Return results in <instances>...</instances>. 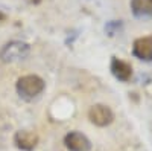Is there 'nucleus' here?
<instances>
[{
  "label": "nucleus",
  "mask_w": 152,
  "mask_h": 151,
  "mask_svg": "<svg viewBox=\"0 0 152 151\" xmlns=\"http://www.w3.org/2000/svg\"><path fill=\"white\" fill-rule=\"evenodd\" d=\"M46 89V82L38 75H24V77L17 80L15 90L18 96L24 101H32L37 96H40L43 90Z\"/></svg>",
  "instance_id": "1"
},
{
  "label": "nucleus",
  "mask_w": 152,
  "mask_h": 151,
  "mask_svg": "<svg viewBox=\"0 0 152 151\" xmlns=\"http://www.w3.org/2000/svg\"><path fill=\"white\" fill-rule=\"evenodd\" d=\"M31 54V46L26 41L12 40L8 41L2 49H0V61L2 63H17L20 60H24Z\"/></svg>",
  "instance_id": "2"
},
{
  "label": "nucleus",
  "mask_w": 152,
  "mask_h": 151,
  "mask_svg": "<svg viewBox=\"0 0 152 151\" xmlns=\"http://www.w3.org/2000/svg\"><path fill=\"white\" fill-rule=\"evenodd\" d=\"M88 119L96 127H107L114 119V113L111 111L110 107L104 104H96L88 110Z\"/></svg>",
  "instance_id": "3"
},
{
  "label": "nucleus",
  "mask_w": 152,
  "mask_h": 151,
  "mask_svg": "<svg viewBox=\"0 0 152 151\" xmlns=\"http://www.w3.org/2000/svg\"><path fill=\"white\" fill-rule=\"evenodd\" d=\"M64 144L69 151H90L91 150V142L88 137L79 131H70L64 137Z\"/></svg>",
  "instance_id": "4"
},
{
  "label": "nucleus",
  "mask_w": 152,
  "mask_h": 151,
  "mask_svg": "<svg viewBox=\"0 0 152 151\" xmlns=\"http://www.w3.org/2000/svg\"><path fill=\"white\" fill-rule=\"evenodd\" d=\"M14 144L18 150L32 151L38 145V134L29 130H20L14 134Z\"/></svg>",
  "instance_id": "5"
},
{
  "label": "nucleus",
  "mask_w": 152,
  "mask_h": 151,
  "mask_svg": "<svg viewBox=\"0 0 152 151\" xmlns=\"http://www.w3.org/2000/svg\"><path fill=\"white\" fill-rule=\"evenodd\" d=\"M132 54L138 60L151 61L152 60V37H140L134 41Z\"/></svg>",
  "instance_id": "6"
},
{
  "label": "nucleus",
  "mask_w": 152,
  "mask_h": 151,
  "mask_svg": "<svg viewBox=\"0 0 152 151\" xmlns=\"http://www.w3.org/2000/svg\"><path fill=\"white\" fill-rule=\"evenodd\" d=\"M111 73H113L119 81L126 82V81H129L131 77H132V67H131V64H128L126 61L113 57V60H111Z\"/></svg>",
  "instance_id": "7"
},
{
  "label": "nucleus",
  "mask_w": 152,
  "mask_h": 151,
  "mask_svg": "<svg viewBox=\"0 0 152 151\" xmlns=\"http://www.w3.org/2000/svg\"><path fill=\"white\" fill-rule=\"evenodd\" d=\"M131 11L138 18L152 17V0H131Z\"/></svg>",
  "instance_id": "8"
},
{
  "label": "nucleus",
  "mask_w": 152,
  "mask_h": 151,
  "mask_svg": "<svg viewBox=\"0 0 152 151\" xmlns=\"http://www.w3.org/2000/svg\"><path fill=\"white\" fill-rule=\"evenodd\" d=\"M122 29V21H116V20H113V21H108L105 24V32L108 35H114V34H117L119 31Z\"/></svg>",
  "instance_id": "9"
},
{
  "label": "nucleus",
  "mask_w": 152,
  "mask_h": 151,
  "mask_svg": "<svg viewBox=\"0 0 152 151\" xmlns=\"http://www.w3.org/2000/svg\"><path fill=\"white\" fill-rule=\"evenodd\" d=\"M28 3H31V5H40L41 3V0H26Z\"/></svg>",
  "instance_id": "10"
},
{
  "label": "nucleus",
  "mask_w": 152,
  "mask_h": 151,
  "mask_svg": "<svg viewBox=\"0 0 152 151\" xmlns=\"http://www.w3.org/2000/svg\"><path fill=\"white\" fill-rule=\"evenodd\" d=\"M5 18H6V15L3 14V12H0V21H3Z\"/></svg>",
  "instance_id": "11"
}]
</instances>
